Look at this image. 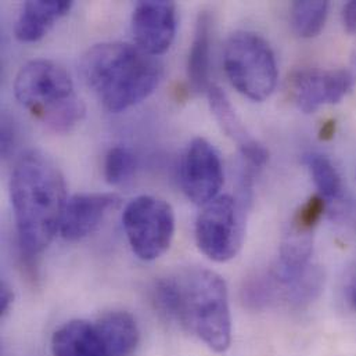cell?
Returning <instances> with one entry per match:
<instances>
[{"label":"cell","mask_w":356,"mask_h":356,"mask_svg":"<svg viewBox=\"0 0 356 356\" xmlns=\"http://www.w3.org/2000/svg\"><path fill=\"white\" fill-rule=\"evenodd\" d=\"M208 100L215 120L226 136L236 143L241 157L244 159V164L254 171L264 168L268 163L269 153L248 134L226 93L218 86H211L208 89Z\"/></svg>","instance_id":"cell-12"},{"label":"cell","mask_w":356,"mask_h":356,"mask_svg":"<svg viewBox=\"0 0 356 356\" xmlns=\"http://www.w3.org/2000/svg\"><path fill=\"white\" fill-rule=\"evenodd\" d=\"M304 163L312 180L325 200H340L343 197V181L332 161L319 153H311L304 157Z\"/></svg>","instance_id":"cell-18"},{"label":"cell","mask_w":356,"mask_h":356,"mask_svg":"<svg viewBox=\"0 0 356 356\" xmlns=\"http://www.w3.org/2000/svg\"><path fill=\"white\" fill-rule=\"evenodd\" d=\"M136 170L135 156L125 147H113L104 160V178L110 184H121L134 175Z\"/></svg>","instance_id":"cell-19"},{"label":"cell","mask_w":356,"mask_h":356,"mask_svg":"<svg viewBox=\"0 0 356 356\" xmlns=\"http://www.w3.org/2000/svg\"><path fill=\"white\" fill-rule=\"evenodd\" d=\"M343 21L350 33H356V0L346 4L343 10Z\"/></svg>","instance_id":"cell-22"},{"label":"cell","mask_w":356,"mask_h":356,"mask_svg":"<svg viewBox=\"0 0 356 356\" xmlns=\"http://www.w3.org/2000/svg\"><path fill=\"white\" fill-rule=\"evenodd\" d=\"M11 122L4 117L1 120V136H0V147H1V156L6 157L13 145H14V131H13V127L10 125Z\"/></svg>","instance_id":"cell-20"},{"label":"cell","mask_w":356,"mask_h":356,"mask_svg":"<svg viewBox=\"0 0 356 356\" xmlns=\"http://www.w3.org/2000/svg\"><path fill=\"white\" fill-rule=\"evenodd\" d=\"M107 356H132L140 340L135 318L124 311L107 312L95 323Z\"/></svg>","instance_id":"cell-14"},{"label":"cell","mask_w":356,"mask_h":356,"mask_svg":"<svg viewBox=\"0 0 356 356\" xmlns=\"http://www.w3.org/2000/svg\"><path fill=\"white\" fill-rule=\"evenodd\" d=\"M180 184L186 197L207 205L218 197L223 184V165L215 147L202 138L191 140L180 164Z\"/></svg>","instance_id":"cell-8"},{"label":"cell","mask_w":356,"mask_h":356,"mask_svg":"<svg viewBox=\"0 0 356 356\" xmlns=\"http://www.w3.org/2000/svg\"><path fill=\"white\" fill-rule=\"evenodd\" d=\"M118 204L120 197L111 193H86L70 197L60 223L63 238L79 241L88 237Z\"/></svg>","instance_id":"cell-11"},{"label":"cell","mask_w":356,"mask_h":356,"mask_svg":"<svg viewBox=\"0 0 356 356\" xmlns=\"http://www.w3.org/2000/svg\"><path fill=\"white\" fill-rule=\"evenodd\" d=\"M53 356H107L95 323L71 321L51 337Z\"/></svg>","instance_id":"cell-16"},{"label":"cell","mask_w":356,"mask_h":356,"mask_svg":"<svg viewBox=\"0 0 356 356\" xmlns=\"http://www.w3.org/2000/svg\"><path fill=\"white\" fill-rule=\"evenodd\" d=\"M223 67L230 83L250 100L264 102L276 89L279 71L275 53L258 33L234 32L225 46Z\"/></svg>","instance_id":"cell-5"},{"label":"cell","mask_w":356,"mask_h":356,"mask_svg":"<svg viewBox=\"0 0 356 356\" xmlns=\"http://www.w3.org/2000/svg\"><path fill=\"white\" fill-rule=\"evenodd\" d=\"M247 202L219 195L207 205L195 222V241L204 255L215 262L233 259L244 241Z\"/></svg>","instance_id":"cell-6"},{"label":"cell","mask_w":356,"mask_h":356,"mask_svg":"<svg viewBox=\"0 0 356 356\" xmlns=\"http://www.w3.org/2000/svg\"><path fill=\"white\" fill-rule=\"evenodd\" d=\"M329 15V3L321 0L294 1L290 10V22L294 32L304 39L315 38L323 29Z\"/></svg>","instance_id":"cell-17"},{"label":"cell","mask_w":356,"mask_h":356,"mask_svg":"<svg viewBox=\"0 0 356 356\" xmlns=\"http://www.w3.org/2000/svg\"><path fill=\"white\" fill-rule=\"evenodd\" d=\"M10 197L19 247L25 255L35 257L60 232L68 200L64 178L47 156L29 152L14 167Z\"/></svg>","instance_id":"cell-2"},{"label":"cell","mask_w":356,"mask_h":356,"mask_svg":"<svg viewBox=\"0 0 356 356\" xmlns=\"http://www.w3.org/2000/svg\"><path fill=\"white\" fill-rule=\"evenodd\" d=\"M336 134V122L334 121H327L322 125L321 132H319V138L322 140H330Z\"/></svg>","instance_id":"cell-23"},{"label":"cell","mask_w":356,"mask_h":356,"mask_svg":"<svg viewBox=\"0 0 356 356\" xmlns=\"http://www.w3.org/2000/svg\"><path fill=\"white\" fill-rule=\"evenodd\" d=\"M177 25L178 14L174 1H139L132 15V32L138 47L154 57L171 47Z\"/></svg>","instance_id":"cell-10"},{"label":"cell","mask_w":356,"mask_h":356,"mask_svg":"<svg viewBox=\"0 0 356 356\" xmlns=\"http://www.w3.org/2000/svg\"><path fill=\"white\" fill-rule=\"evenodd\" d=\"M72 1L68 0H31L22 6L15 22L18 40L32 43L40 40L61 17L68 14Z\"/></svg>","instance_id":"cell-13"},{"label":"cell","mask_w":356,"mask_h":356,"mask_svg":"<svg viewBox=\"0 0 356 356\" xmlns=\"http://www.w3.org/2000/svg\"><path fill=\"white\" fill-rule=\"evenodd\" d=\"M13 301H14V293L11 287L3 282L0 286V316L1 318H4L8 314L13 305Z\"/></svg>","instance_id":"cell-21"},{"label":"cell","mask_w":356,"mask_h":356,"mask_svg":"<svg viewBox=\"0 0 356 356\" xmlns=\"http://www.w3.org/2000/svg\"><path fill=\"white\" fill-rule=\"evenodd\" d=\"M14 93L25 110L58 134L72 131L86 113L70 74L51 60H32L22 65L14 81Z\"/></svg>","instance_id":"cell-4"},{"label":"cell","mask_w":356,"mask_h":356,"mask_svg":"<svg viewBox=\"0 0 356 356\" xmlns=\"http://www.w3.org/2000/svg\"><path fill=\"white\" fill-rule=\"evenodd\" d=\"M86 85L110 113L125 111L147 99L163 76L160 61L122 42L95 44L81 60Z\"/></svg>","instance_id":"cell-3"},{"label":"cell","mask_w":356,"mask_h":356,"mask_svg":"<svg viewBox=\"0 0 356 356\" xmlns=\"http://www.w3.org/2000/svg\"><path fill=\"white\" fill-rule=\"evenodd\" d=\"M132 251L143 261H156L167 252L175 233L172 207L154 195L132 200L122 215Z\"/></svg>","instance_id":"cell-7"},{"label":"cell","mask_w":356,"mask_h":356,"mask_svg":"<svg viewBox=\"0 0 356 356\" xmlns=\"http://www.w3.org/2000/svg\"><path fill=\"white\" fill-rule=\"evenodd\" d=\"M213 38V19L207 11H202L195 24L194 36L188 53L187 76L191 90L195 93L208 92L211 88V49Z\"/></svg>","instance_id":"cell-15"},{"label":"cell","mask_w":356,"mask_h":356,"mask_svg":"<svg viewBox=\"0 0 356 356\" xmlns=\"http://www.w3.org/2000/svg\"><path fill=\"white\" fill-rule=\"evenodd\" d=\"M161 316L197 336L213 353L232 344V316L225 280L205 268H188L161 277L152 290Z\"/></svg>","instance_id":"cell-1"},{"label":"cell","mask_w":356,"mask_h":356,"mask_svg":"<svg viewBox=\"0 0 356 356\" xmlns=\"http://www.w3.org/2000/svg\"><path fill=\"white\" fill-rule=\"evenodd\" d=\"M348 297H350L351 305L354 307V309H356V277L355 280L351 283L350 289H348Z\"/></svg>","instance_id":"cell-24"},{"label":"cell","mask_w":356,"mask_h":356,"mask_svg":"<svg viewBox=\"0 0 356 356\" xmlns=\"http://www.w3.org/2000/svg\"><path fill=\"white\" fill-rule=\"evenodd\" d=\"M355 83L356 72L351 68L301 70L293 74L290 90L297 107L311 114L322 106L340 103Z\"/></svg>","instance_id":"cell-9"}]
</instances>
